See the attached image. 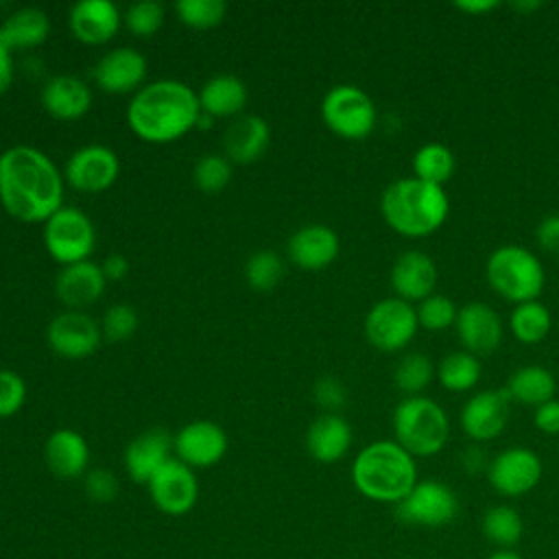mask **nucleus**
<instances>
[{"label":"nucleus","mask_w":559,"mask_h":559,"mask_svg":"<svg viewBox=\"0 0 559 559\" xmlns=\"http://www.w3.org/2000/svg\"><path fill=\"white\" fill-rule=\"evenodd\" d=\"M535 426L542 430V432H548V435H559V400H548L546 404L537 406L535 408Z\"/></svg>","instance_id":"46"},{"label":"nucleus","mask_w":559,"mask_h":559,"mask_svg":"<svg viewBox=\"0 0 559 559\" xmlns=\"http://www.w3.org/2000/svg\"><path fill=\"white\" fill-rule=\"evenodd\" d=\"M511 397L507 389H491L472 395L461 411V426L474 441L496 439L509 421Z\"/></svg>","instance_id":"15"},{"label":"nucleus","mask_w":559,"mask_h":559,"mask_svg":"<svg viewBox=\"0 0 559 559\" xmlns=\"http://www.w3.org/2000/svg\"><path fill=\"white\" fill-rule=\"evenodd\" d=\"M166 9L157 0L133 2L124 13V24L135 37H153L164 24Z\"/></svg>","instance_id":"39"},{"label":"nucleus","mask_w":559,"mask_h":559,"mask_svg":"<svg viewBox=\"0 0 559 559\" xmlns=\"http://www.w3.org/2000/svg\"><path fill=\"white\" fill-rule=\"evenodd\" d=\"M0 203L24 223H46L63 207V179L52 159L33 146H11L0 155Z\"/></svg>","instance_id":"1"},{"label":"nucleus","mask_w":559,"mask_h":559,"mask_svg":"<svg viewBox=\"0 0 559 559\" xmlns=\"http://www.w3.org/2000/svg\"><path fill=\"white\" fill-rule=\"evenodd\" d=\"M247 85L234 74H216L199 92L201 114L212 118H229L245 109L247 105Z\"/></svg>","instance_id":"28"},{"label":"nucleus","mask_w":559,"mask_h":559,"mask_svg":"<svg viewBox=\"0 0 559 559\" xmlns=\"http://www.w3.org/2000/svg\"><path fill=\"white\" fill-rule=\"evenodd\" d=\"M105 286H107V277L100 264L92 260H83V262L61 266L55 282V293L59 301L68 306V310H81L96 304L103 297Z\"/></svg>","instance_id":"20"},{"label":"nucleus","mask_w":559,"mask_h":559,"mask_svg":"<svg viewBox=\"0 0 559 559\" xmlns=\"http://www.w3.org/2000/svg\"><path fill=\"white\" fill-rule=\"evenodd\" d=\"M513 7L518 9V11H533V9H539L542 7V2H513Z\"/></svg>","instance_id":"52"},{"label":"nucleus","mask_w":559,"mask_h":559,"mask_svg":"<svg viewBox=\"0 0 559 559\" xmlns=\"http://www.w3.org/2000/svg\"><path fill=\"white\" fill-rule=\"evenodd\" d=\"M352 445V428L336 413H323L306 432V448L319 463H336Z\"/></svg>","instance_id":"27"},{"label":"nucleus","mask_w":559,"mask_h":559,"mask_svg":"<svg viewBox=\"0 0 559 559\" xmlns=\"http://www.w3.org/2000/svg\"><path fill=\"white\" fill-rule=\"evenodd\" d=\"M417 328V310L400 297L380 299L365 317V336L380 352H397L406 347Z\"/></svg>","instance_id":"10"},{"label":"nucleus","mask_w":559,"mask_h":559,"mask_svg":"<svg viewBox=\"0 0 559 559\" xmlns=\"http://www.w3.org/2000/svg\"><path fill=\"white\" fill-rule=\"evenodd\" d=\"M26 402V382L11 369H0V419L15 415Z\"/></svg>","instance_id":"42"},{"label":"nucleus","mask_w":559,"mask_h":559,"mask_svg":"<svg viewBox=\"0 0 559 559\" xmlns=\"http://www.w3.org/2000/svg\"><path fill=\"white\" fill-rule=\"evenodd\" d=\"M485 275L489 286L515 306L537 299L546 282L539 258L520 245L498 247L487 258Z\"/></svg>","instance_id":"6"},{"label":"nucleus","mask_w":559,"mask_h":559,"mask_svg":"<svg viewBox=\"0 0 559 559\" xmlns=\"http://www.w3.org/2000/svg\"><path fill=\"white\" fill-rule=\"evenodd\" d=\"M177 17L190 28H214L225 20L227 4L223 0H177Z\"/></svg>","instance_id":"36"},{"label":"nucleus","mask_w":559,"mask_h":559,"mask_svg":"<svg viewBox=\"0 0 559 559\" xmlns=\"http://www.w3.org/2000/svg\"><path fill=\"white\" fill-rule=\"evenodd\" d=\"M48 33H50V20L46 11L37 7H22L11 15H7L4 22L0 24V35L11 46V50L35 48L46 41Z\"/></svg>","instance_id":"29"},{"label":"nucleus","mask_w":559,"mask_h":559,"mask_svg":"<svg viewBox=\"0 0 559 559\" xmlns=\"http://www.w3.org/2000/svg\"><path fill=\"white\" fill-rule=\"evenodd\" d=\"M480 463H483V452L478 450V448H467L465 450V454H463V465H465V469L467 472H476L478 467H480Z\"/></svg>","instance_id":"50"},{"label":"nucleus","mask_w":559,"mask_h":559,"mask_svg":"<svg viewBox=\"0 0 559 559\" xmlns=\"http://www.w3.org/2000/svg\"><path fill=\"white\" fill-rule=\"evenodd\" d=\"M314 397L317 402L328 408V411H336L338 406H343L345 402V389L343 384L336 380V378H321L317 384H314Z\"/></svg>","instance_id":"44"},{"label":"nucleus","mask_w":559,"mask_h":559,"mask_svg":"<svg viewBox=\"0 0 559 559\" xmlns=\"http://www.w3.org/2000/svg\"><path fill=\"white\" fill-rule=\"evenodd\" d=\"M284 275V262L275 251H255L245 264V280L255 290H271Z\"/></svg>","instance_id":"37"},{"label":"nucleus","mask_w":559,"mask_h":559,"mask_svg":"<svg viewBox=\"0 0 559 559\" xmlns=\"http://www.w3.org/2000/svg\"><path fill=\"white\" fill-rule=\"evenodd\" d=\"M44 245L61 266L83 262L94 251L96 229L81 210L63 205L44 223Z\"/></svg>","instance_id":"8"},{"label":"nucleus","mask_w":559,"mask_h":559,"mask_svg":"<svg viewBox=\"0 0 559 559\" xmlns=\"http://www.w3.org/2000/svg\"><path fill=\"white\" fill-rule=\"evenodd\" d=\"M507 393L511 400L526 406H542L555 395V378L542 365H526L511 373L507 382Z\"/></svg>","instance_id":"30"},{"label":"nucleus","mask_w":559,"mask_h":559,"mask_svg":"<svg viewBox=\"0 0 559 559\" xmlns=\"http://www.w3.org/2000/svg\"><path fill=\"white\" fill-rule=\"evenodd\" d=\"M199 120V94L175 79L142 85L127 107L129 129L151 144L175 142L197 127Z\"/></svg>","instance_id":"2"},{"label":"nucleus","mask_w":559,"mask_h":559,"mask_svg":"<svg viewBox=\"0 0 559 559\" xmlns=\"http://www.w3.org/2000/svg\"><path fill=\"white\" fill-rule=\"evenodd\" d=\"M120 22L122 15L111 0H79L72 4L68 17L72 35L87 46H98L114 39Z\"/></svg>","instance_id":"19"},{"label":"nucleus","mask_w":559,"mask_h":559,"mask_svg":"<svg viewBox=\"0 0 559 559\" xmlns=\"http://www.w3.org/2000/svg\"><path fill=\"white\" fill-rule=\"evenodd\" d=\"M432 376H435V365L424 354H406L397 362L393 373L397 389L408 393V397L424 391L430 384Z\"/></svg>","instance_id":"35"},{"label":"nucleus","mask_w":559,"mask_h":559,"mask_svg":"<svg viewBox=\"0 0 559 559\" xmlns=\"http://www.w3.org/2000/svg\"><path fill=\"white\" fill-rule=\"evenodd\" d=\"M192 179H194V186L201 190V192H207V194H216L221 192L229 179H231V162L225 157V155H218V153H207L203 155L194 168H192Z\"/></svg>","instance_id":"38"},{"label":"nucleus","mask_w":559,"mask_h":559,"mask_svg":"<svg viewBox=\"0 0 559 559\" xmlns=\"http://www.w3.org/2000/svg\"><path fill=\"white\" fill-rule=\"evenodd\" d=\"M380 210L393 231L406 238H424L445 223L450 201L443 186L404 177L384 188Z\"/></svg>","instance_id":"3"},{"label":"nucleus","mask_w":559,"mask_h":559,"mask_svg":"<svg viewBox=\"0 0 559 559\" xmlns=\"http://www.w3.org/2000/svg\"><path fill=\"white\" fill-rule=\"evenodd\" d=\"M44 459L48 469L59 478H79L90 463V448L81 432L72 428H59L50 432L44 445Z\"/></svg>","instance_id":"26"},{"label":"nucleus","mask_w":559,"mask_h":559,"mask_svg":"<svg viewBox=\"0 0 559 559\" xmlns=\"http://www.w3.org/2000/svg\"><path fill=\"white\" fill-rule=\"evenodd\" d=\"M100 269H103V273H105L107 280L120 282V280L129 273V262H127V258H124L122 253H111V255H107V258L103 260Z\"/></svg>","instance_id":"48"},{"label":"nucleus","mask_w":559,"mask_h":559,"mask_svg":"<svg viewBox=\"0 0 559 559\" xmlns=\"http://www.w3.org/2000/svg\"><path fill=\"white\" fill-rule=\"evenodd\" d=\"M13 83V50L0 35V96L9 92Z\"/></svg>","instance_id":"47"},{"label":"nucleus","mask_w":559,"mask_h":559,"mask_svg":"<svg viewBox=\"0 0 559 559\" xmlns=\"http://www.w3.org/2000/svg\"><path fill=\"white\" fill-rule=\"evenodd\" d=\"M325 127L343 140H362L376 127V105L367 92L356 85H334L321 100Z\"/></svg>","instance_id":"7"},{"label":"nucleus","mask_w":559,"mask_h":559,"mask_svg":"<svg viewBox=\"0 0 559 559\" xmlns=\"http://www.w3.org/2000/svg\"><path fill=\"white\" fill-rule=\"evenodd\" d=\"M41 107L55 120H79L92 107V90L85 81L72 74H59L41 87Z\"/></svg>","instance_id":"24"},{"label":"nucleus","mask_w":559,"mask_h":559,"mask_svg":"<svg viewBox=\"0 0 559 559\" xmlns=\"http://www.w3.org/2000/svg\"><path fill=\"white\" fill-rule=\"evenodd\" d=\"M535 238H537V245H539L544 251L559 255V214L546 216V218L537 225Z\"/></svg>","instance_id":"45"},{"label":"nucleus","mask_w":559,"mask_h":559,"mask_svg":"<svg viewBox=\"0 0 559 559\" xmlns=\"http://www.w3.org/2000/svg\"><path fill=\"white\" fill-rule=\"evenodd\" d=\"M456 9H461V11H465V13H472V15H476V13H485V11H493L496 7H498V2L496 0H463V2H456L454 4Z\"/></svg>","instance_id":"49"},{"label":"nucleus","mask_w":559,"mask_h":559,"mask_svg":"<svg viewBox=\"0 0 559 559\" xmlns=\"http://www.w3.org/2000/svg\"><path fill=\"white\" fill-rule=\"evenodd\" d=\"M146 57L131 48L120 46L105 52L94 66V83L107 94L138 92L146 79Z\"/></svg>","instance_id":"17"},{"label":"nucleus","mask_w":559,"mask_h":559,"mask_svg":"<svg viewBox=\"0 0 559 559\" xmlns=\"http://www.w3.org/2000/svg\"><path fill=\"white\" fill-rule=\"evenodd\" d=\"M46 338L55 354L76 360L92 356L98 349L103 330L83 310H66L48 323Z\"/></svg>","instance_id":"14"},{"label":"nucleus","mask_w":559,"mask_h":559,"mask_svg":"<svg viewBox=\"0 0 559 559\" xmlns=\"http://www.w3.org/2000/svg\"><path fill=\"white\" fill-rule=\"evenodd\" d=\"M487 478L500 496L518 498L535 489L542 480V461L528 448H507L489 461Z\"/></svg>","instance_id":"11"},{"label":"nucleus","mask_w":559,"mask_h":559,"mask_svg":"<svg viewBox=\"0 0 559 559\" xmlns=\"http://www.w3.org/2000/svg\"><path fill=\"white\" fill-rule=\"evenodd\" d=\"M100 330L109 341H127L138 330V312L127 304H116L105 310Z\"/></svg>","instance_id":"41"},{"label":"nucleus","mask_w":559,"mask_h":559,"mask_svg":"<svg viewBox=\"0 0 559 559\" xmlns=\"http://www.w3.org/2000/svg\"><path fill=\"white\" fill-rule=\"evenodd\" d=\"M85 493L94 502H109L118 493V478L105 467L90 469L85 474Z\"/></svg>","instance_id":"43"},{"label":"nucleus","mask_w":559,"mask_h":559,"mask_svg":"<svg viewBox=\"0 0 559 559\" xmlns=\"http://www.w3.org/2000/svg\"><path fill=\"white\" fill-rule=\"evenodd\" d=\"M120 175L118 155L103 144H87L74 151L66 164L68 183L87 194L105 192Z\"/></svg>","instance_id":"12"},{"label":"nucleus","mask_w":559,"mask_h":559,"mask_svg":"<svg viewBox=\"0 0 559 559\" xmlns=\"http://www.w3.org/2000/svg\"><path fill=\"white\" fill-rule=\"evenodd\" d=\"M173 439L162 428H151L138 435L124 450V469L131 480L148 485L159 467L170 459Z\"/></svg>","instance_id":"23"},{"label":"nucleus","mask_w":559,"mask_h":559,"mask_svg":"<svg viewBox=\"0 0 559 559\" xmlns=\"http://www.w3.org/2000/svg\"><path fill=\"white\" fill-rule=\"evenodd\" d=\"M487 559H524V557L518 555L515 550H493Z\"/></svg>","instance_id":"51"},{"label":"nucleus","mask_w":559,"mask_h":559,"mask_svg":"<svg viewBox=\"0 0 559 559\" xmlns=\"http://www.w3.org/2000/svg\"><path fill=\"white\" fill-rule=\"evenodd\" d=\"M341 251L338 234L321 223L299 227L288 238V258L306 271H319L330 266Z\"/></svg>","instance_id":"21"},{"label":"nucleus","mask_w":559,"mask_h":559,"mask_svg":"<svg viewBox=\"0 0 559 559\" xmlns=\"http://www.w3.org/2000/svg\"><path fill=\"white\" fill-rule=\"evenodd\" d=\"M437 264L424 251H404L391 269V286L395 295L404 301H424L435 293L437 286Z\"/></svg>","instance_id":"22"},{"label":"nucleus","mask_w":559,"mask_h":559,"mask_svg":"<svg viewBox=\"0 0 559 559\" xmlns=\"http://www.w3.org/2000/svg\"><path fill=\"white\" fill-rule=\"evenodd\" d=\"M509 325H511L513 336L520 343H528V345L539 343L550 332V325H552L550 310L542 301H537V299L518 304L513 308V312H511Z\"/></svg>","instance_id":"34"},{"label":"nucleus","mask_w":559,"mask_h":559,"mask_svg":"<svg viewBox=\"0 0 559 559\" xmlns=\"http://www.w3.org/2000/svg\"><path fill=\"white\" fill-rule=\"evenodd\" d=\"M480 531L487 542L498 546V550H511L522 539L524 522L513 507L496 504L485 511Z\"/></svg>","instance_id":"31"},{"label":"nucleus","mask_w":559,"mask_h":559,"mask_svg":"<svg viewBox=\"0 0 559 559\" xmlns=\"http://www.w3.org/2000/svg\"><path fill=\"white\" fill-rule=\"evenodd\" d=\"M456 306L450 297L432 293L430 297H426L424 301H419L417 308V321L424 330L430 332H439V330H448L450 325H454L456 321Z\"/></svg>","instance_id":"40"},{"label":"nucleus","mask_w":559,"mask_h":559,"mask_svg":"<svg viewBox=\"0 0 559 559\" xmlns=\"http://www.w3.org/2000/svg\"><path fill=\"white\" fill-rule=\"evenodd\" d=\"M459 515V498L441 480H417L395 504V518L411 526H445Z\"/></svg>","instance_id":"9"},{"label":"nucleus","mask_w":559,"mask_h":559,"mask_svg":"<svg viewBox=\"0 0 559 559\" xmlns=\"http://www.w3.org/2000/svg\"><path fill=\"white\" fill-rule=\"evenodd\" d=\"M393 432L395 441L411 456H432L445 445L450 421L437 402L424 395H411L393 411Z\"/></svg>","instance_id":"5"},{"label":"nucleus","mask_w":559,"mask_h":559,"mask_svg":"<svg viewBox=\"0 0 559 559\" xmlns=\"http://www.w3.org/2000/svg\"><path fill=\"white\" fill-rule=\"evenodd\" d=\"M148 493L162 513L183 515L197 504L199 483L192 467L179 459H168L148 480Z\"/></svg>","instance_id":"13"},{"label":"nucleus","mask_w":559,"mask_h":559,"mask_svg":"<svg viewBox=\"0 0 559 559\" xmlns=\"http://www.w3.org/2000/svg\"><path fill=\"white\" fill-rule=\"evenodd\" d=\"M437 378L443 389L463 393L478 384L480 380V362L469 352H450L441 358L437 367Z\"/></svg>","instance_id":"33"},{"label":"nucleus","mask_w":559,"mask_h":559,"mask_svg":"<svg viewBox=\"0 0 559 559\" xmlns=\"http://www.w3.org/2000/svg\"><path fill=\"white\" fill-rule=\"evenodd\" d=\"M454 170H456L454 153L439 142L424 144L413 155V173L421 181L443 186L454 175Z\"/></svg>","instance_id":"32"},{"label":"nucleus","mask_w":559,"mask_h":559,"mask_svg":"<svg viewBox=\"0 0 559 559\" xmlns=\"http://www.w3.org/2000/svg\"><path fill=\"white\" fill-rule=\"evenodd\" d=\"M352 480L365 498L397 504L417 483L415 456L397 441H373L356 454Z\"/></svg>","instance_id":"4"},{"label":"nucleus","mask_w":559,"mask_h":559,"mask_svg":"<svg viewBox=\"0 0 559 559\" xmlns=\"http://www.w3.org/2000/svg\"><path fill=\"white\" fill-rule=\"evenodd\" d=\"M271 144V129L262 116H238L223 135L225 157L231 164H251L260 159Z\"/></svg>","instance_id":"25"},{"label":"nucleus","mask_w":559,"mask_h":559,"mask_svg":"<svg viewBox=\"0 0 559 559\" xmlns=\"http://www.w3.org/2000/svg\"><path fill=\"white\" fill-rule=\"evenodd\" d=\"M454 325L461 345L476 358L496 352L502 341V321L498 312L483 301L465 304L459 310Z\"/></svg>","instance_id":"18"},{"label":"nucleus","mask_w":559,"mask_h":559,"mask_svg":"<svg viewBox=\"0 0 559 559\" xmlns=\"http://www.w3.org/2000/svg\"><path fill=\"white\" fill-rule=\"evenodd\" d=\"M173 450L188 467H210L225 456L227 435L210 419H194L175 435Z\"/></svg>","instance_id":"16"}]
</instances>
